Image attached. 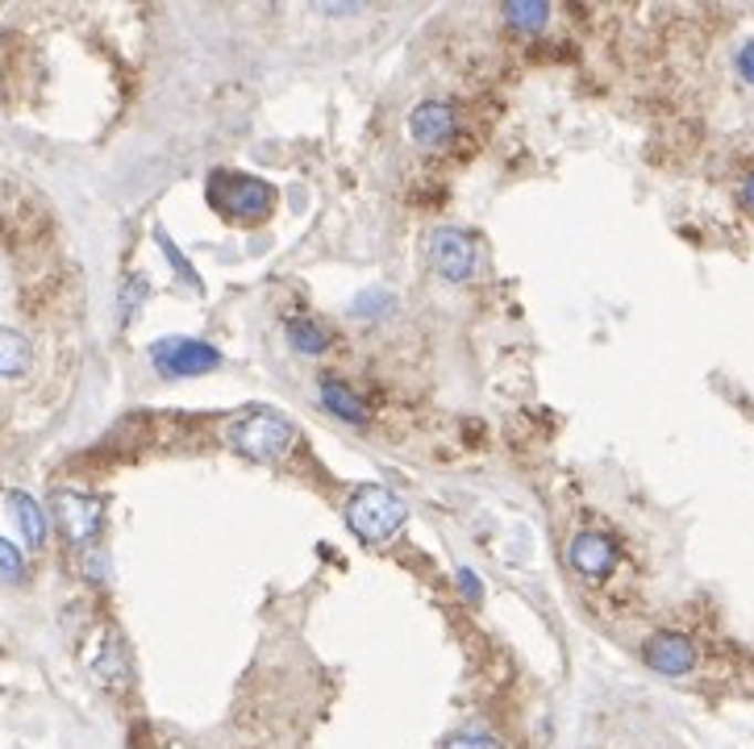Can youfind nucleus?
I'll list each match as a JSON object with an SVG mask.
<instances>
[{
  "label": "nucleus",
  "instance_id": "16",
  "mask_svg": "<svg viewBox=\"0 0 754 749\" xmlns=\"http://www.w3.org/2000/svg\"><path fill=\"white\" fill-rule=\"evenodd\" d=\"M442 749H504L492 732H480V729H463L454 732V737H447V746Z\"/></svg>",
  "mask_w": 754,
  "mask_h": 749
},
{
  "label": "nucleus",
  "instance_id": "13",
  "mask_svg": "<svg viewBox=\"0 0 754 749\" xmlns=\"http://www.w3.org/2000/svg\"><path fill=\"white\" fill-rule=\"evenodd\" d=\"M30 341L13 334V329H0V379L4 374H21L30 371Z\"/></svg>",
  "mask_w": 754,
  "mask_h": 749
},
{
  "label": "nucleus",
  "instance_id": "10",
  "mask_svg": "<svg viewBox=\"0 0 754 749\" xmlns=\"http://www.w3.org/2000/svg\"><path fill=\"white\" fill-rule=\"evenodd\" d=\"M96 678L105 683V687H126L129 683V658H126V645L117 642L113 633H108L105 650H101V658H96Z\"/></svg>",
  "mask_w": 754,
  "mask_h": 749
},
{
  "label": "nucleus",
  "instance_id": "7",
  "mask_svg": "<svg viewBox=\"0 0 754 749\" xmlns=\"http://www.w3.org/2000/svg\"><path fill=\"white\" fill-rule=\"evenodd\" d=\"M642 658L654 675L680 678L697 666V645L688 642L683 633H654L647 645H642Z\"/></svg>",
  "mask_w": 754,
  "mask_h": 749
},
{
  "label": "nucleus",
  "instance_id": "14",
  "mask_svg": "<svg viewBox=\"0 0 754 749\" xmlns=\"http://www.w3.org/2000/svg\"><path fill=\"white\" fill-rule=\"evenodd\" d=\"M287 341L301 350V355H322L325 346H329V338H325V329L322 325H313V321H287Z\"/></svg>",
  "mask_w": 754,
  "mask_h": 749
},
{
  "label": "nucleus",
  "instance_id": "20",
  "mask_svg": "<svg viewBox=\"0 0 754 749\" xmlns=\"http://www.w3.org/2000/svg\"><path fill=\"white\" fill-rule=\"evenodd\" d=\"M737 72H742L746 84H754V38H746L742 51H737Z\"/></svg>",
  "mask_w": 754,
  "mask_h": 749
},
{
  "label": "nucleus",
  "instance_id": "3",
  "mask_svg": "<svg viewBox=\"0 0 754 749\" xmlns=\"http://www.w3.org/2000/svg\"><path fill=\"white\" fill-rule=\"evenodd\" d=\"M209 204H217V213L234 217V221H263L275 204V188L242 171H213Z\"/></svg>",
  "mask_w": 754,
  "mask_h": 749
},
{
  "label": "nucleus",
  "instance_id": "4",
  "mask_svg": "<svg viewBox=\"0 0 754 749\" xmlns=\"http://www.w3.org/2000/svg\"><path fill=\"white\" fill-rule=\"evenodd\" d=\"M475 242H471L468 230H454V225H447V230H433L430 238V263L433 271L442 275V279H450V284H463V279H471L475 275Z\"/></svg>",
  "mask_w": 754,
  "mask_h": 749
},
{
  "label": "nucleus",
  "instance_id": "18",
  "mask_svg": "<svg viewBox=\"0 0 754 749\" xmlns=\"http://www.w3.org/2000/svg\"><path fill=\"white\" fill-rule=\"evenodd\" d=\"M159 246H163V250H167V259H171V263H176V271H180L184 279H188V284H192V287H200V279H197V271L188 267V259H184L180 250L171 246V242H167V238H163V233H159Z\"/></svg>",
  "mask_w": 754,
  "mask_h": 749
},
{
  "label": "nucleus",
  "instance_id": "11",
  "mask_svg": "<svg viewBox=\"0 0 754 749\" xmlns=\"http://www.w3.org/2000/svg\"><path fill=\"white\" fill-rule=\"evenodd\" d=\"M9 508H13V520L21 525L25 541H30V546H42V541H46V517H42L38 499L25 496V492H13V496H9Z\"/></svg>",
  "mask_w": 754,
  "mask_h": 749
},
{
  "label": "nucleus",
  "instance_id": "9",
  "mask_svg": "<svg viewBox=\"0 0 754 749\" xmlns=\"http://www.w3.org/2000/svg\"><path fill=\"white\" fill-rule=\"evenodd\" d=\"M454 105L447 101H426V105L413 108V117H409V134H413L417 146H426V150H438V146H447L454 138Z\"/></svg>",
  "mask_w": 754,
  "mask_h": 749
},
{
  "label": "nucleus",
  "instance_id": "6",
  "mask_svg": "<svg viewBox=\"0 0 754 749\" xmlns=\"http://www.w3.org/2000/svg\"><path fill=\"white\" fill-rule=\"evenodd\" d=\"M54 517L72 546H88L105 520V504L96 496H80V492H54Z\"/></svg>",
  "mask_w": 754,
  "mask_h": 749
},
{
  "label": "nucleus",
  "instance_id": "19",
  "mask_svg": "<svg viewBox=\"0 0 754 749\" xmlns=\"http://www.w3.org/2000/svg\"><path fill=\"white\" fill-rule=\"evenodd\" d=\"M146 292H150V287H146V279H129V292L122 296V304H126V308H122V321H129V317H134L138 296H146Z\"/></svg>",
  "mask_w": 754,
  "mask_h": 749
},
{
  "label": "nucleus",
  "instance_id": "8",
  "mask_svg": "<svg viewBox=\"0 0 754 749\" xmlns=\"http://www.w3.org/2000/svg\"><path fill=\"white\" fill-rule=\"evenodd\" d=\"M567 562H572L584 579H605V574L617 567V541L588 529V534L572 537V546H567Z\"/></svg>",
  "mask_w": 754,
  "mask_h": 749
},
{
  "label": "nucleus",
  "instance_id": "17",
  "mask_svg": "<svg viewBox=\"0 0 754 749\" xmlns=\"http://www.w3.org/2000/svg\"><path fill=\"white\" fill-rule=\"evenodd\" d=\"M0 574H4V579H13V583L25 574V558H21L18 546H13V541H4V537H0Z\"/></svg>",
  "mask_w": 754,
  "mask_h": 749
},
{
  "label": "nucleus",
  "instance_id": "1",
  "mask_svg": "<svg viewBox=\"0 0 754 749\" xmlns=\"http://www.w3.org/2000/svg\"><path fill=\"white\" fill-rule=\"evenodd\" d=\"M226 442H230L238 454L254 458V463H280V458H287L292 446H296V429H292V421H284L280 412L254 409V412H242L238 421H230Z\"/></svg>",
  "mask_w": 754,
  "mask_h": 749
},
{
  "label": "nucleus",
  "instance_id": "15",
  "mask_svg": "<svg viewBox=\"0 0 754 749\" xmlns=\"http://www.w3.org/2000/svg\"><path fill=\"white\" fill-rule=\"evenodd\" d=\"M504 18L513 21L517 30H542L551 21V4H538V0H517L504 9Z\"/></svg>",
  "mask_w": 754,
  "mask_h": 749
},
{
  "label": "nucleus",
  "instance_id": "5",
  "mask_svg": "<svg viewBox=\"0 0 754 749\" xmlns=\"http://www.w3.org/2000/svg\"><path fill=\"white\" fill-rule=\"evenodd\" d=\"M150 358L163 374H205L221 367V355L197 338H163L150 346Z\"/></svg>",
  "mask_w": 754,
  "mask_h": 749
},
{
  "label": "nucleus",
  "instance_id": "2",
  "mask_svg": "<svg viewBox=\"0 0 754 749\" xmlns=\"http://www.w3.org/2000/svg\"><path fill=\"white\" fill-rule=\"evenodd\" d=\"M346 520L350 529L363 537V541H388L392 534H400V525L409 520V508L405 499L379 487V483H367L350 496V508H346Z\"/></svg>",
  "mask_w": 754,
  "mask_h": 749
},
{
  "label": "nucleus",
  "instance_id": "22",
  "mask_svg": "<svg viewBox=\"0 0 754 749\" xmlns=\"http://www.w3.org/2000/svg\"><path fill=\"white\" fill-rule=\"evenodd\" d=\"M742 200H746V204H751V209H754V176L746 179V188H742Z\"/></svg>",
  "mask_w": 754,
  "mask_h": 749
},
{
  "label": "nucleus",
  "instance_id": "12",
  "mask_svg": "<svg viewBox=\"0 0 754 749\" xmlns=\"http://www.w3.org/2000/svg\"><path fill=\"white\" fill-rule=\"evenodd\" d=\"M322 400L329 404V409L338 412V416H346V421H355V425H367L371 421V412L363 409V400L355 392H346L342 383H334V379H325L322 383Z\"/></svg>",
  "mask_w": 754,
  "mask_h": 749
},
{
  "label": "nucleus",
  "instance_id": "21",
  "mask_svg": "<svg viewBox=\"0 0 754 749\" xmlns=\"http://www.w3.org/2000/svg\"><path fill=\"white\" fill-rule=\"evenodd\" d=\"M459 583H463V591H468L471 600H480V583H475V579H471L468 571H459Z\"/></svg>",
  "mask_w": 754,
  "mask_h": 749
}]
</instances>
